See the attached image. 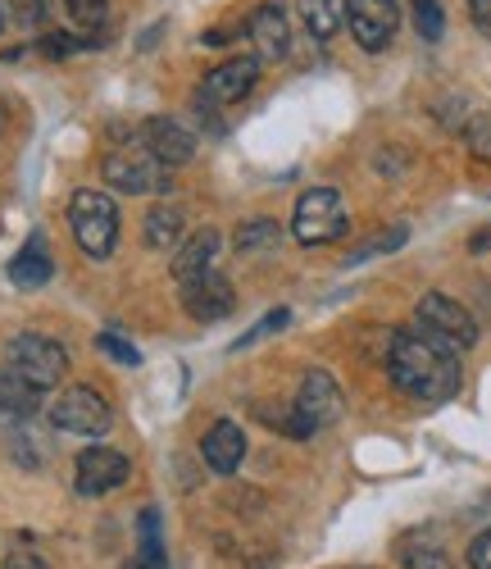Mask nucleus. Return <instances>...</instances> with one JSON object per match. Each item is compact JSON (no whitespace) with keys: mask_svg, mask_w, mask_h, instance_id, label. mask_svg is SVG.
Wrapping results in <instances>:
<instances>
[{"mask_svg":"<svg viewBox=\"0 0 491 569\" xmlns=\"http://www.w3.org/2000/svg\"><path fill=\"white\" fill-rule=\"evenodd\" d=\"M464 147L473 160H487L491 164V114H473L464 123Z\"/></svg>","mask_w":491,"mask_h":569,"instance_id":"nucleus-26","label":"nucleus"},{"mask_svg":"<svg viewBox=\"0 0 491 569\" xmlns=\"http://www.w3.org/2000/svg\"><path fill=\"white\" fill-rule=\"evenodd\" d=\"M6 569H46V560H41L37 551H14V556L6 560Z\"/></svg>","mask_w":491,"mask_h":569,"instance_id":"nucleus-34","label":"nucleus"},{"mask_svg":"<svg viewBox=\"0 0 491 569\" xmlns=\"http://www.w3.org/2000/svg\"><path fill=\"white\" fill-rule=\"evenodd\" d=\"M337 419H341V388L332 383L328 369H310L301 378L297 401H291V415L282 419L287 433L305 442V438H314L319 429H328V423H337Z\"/></svg>","mask_w":491,"mask_h":569,"instance_id":"nucleus-3","label":"nucleus"},{"mask_svg":"<svg viewBox=\"0 0 491 569\" xmlns=\"http://www.w3.org/2000/svg\"><path fill=\"white\" fill-rule=\"evenodd\" d=\"M10 19L23 32H37V28H46V19H51V0H10Z\"/></svg>","mask_w":491,"mask_h":569,"instance_id":"nucleus-27","label":"nucleus"},{"mask_svg":"<svg viewBox=\"0 0 491 569\" xmlns=\"http://www.w3.org/2000/svg\"><path fill=\"white\" fill-rule=\"evenodd\" d=\"M182 232H187L182 206H156L151 214H146V247L151 251H178Z\"/></svg>","mask_w":491,"mask_h":569,"instance_id":"nucleus-19","label":"nucleus"},{"mask_svg":"<svg viewBox=\"0 0 491 569\" xmlns=\"http://www.w3.org/2000/svg\"><path fill=\"white\" fill-rule=\"evenodd\" d=\"M37 410H41V388H32L10 365H0V419H28Z\"/></svg>","mask_w":491,"mask_h":569,"instance_id":"nucleus-18","label":"nucleus"},{"mask_svg":"<svg viewBox=\"0 0 491 569\" xmlns=\"http://www.w3.org/2000/svg\"><path fill=\"white\" fill-rule=\"evenodd\" d=\"M246 32H251L255 56H260L264 64H273V60H282V56L291 51L287 14L273 6V0H264V6H255V10H251V19H246Z\"/></svg>","mask_w":491,"mask_h":569,"instance_id":"nucleus-14","label":"nucleus"},{"mask_svg":"<svg viewBox=\"0 0 491 569\" xmlns=\"http://www.w3.org/2000/svg\"><path fill=\"white\" fill-rule=\"evenodd\" d=\"M64 10L82 32H101L110 23V0H64Z\"/></svg>","mask_w":491,"mask_h":569,"instance_id":"nucleus-24","label":"nucleus"},{"mask_svg":"<svg viewBox=\"0 0 491 569\" xmlns=\"http://www.w3.org/2000/svg\"><path fill=\"white\" fill-rule=\"evenodd\" d=\"M201 456L214 473H237L241 460H246V433H241V423L232 419H219L210 423V433L201 438Z\"/></svg>","mask_w":491,"mask_h":569,"instance_id":"nucleus-16","label":"nucleus"},{"mask_svg":"<svg viewBox=\"0 0 491 569\" xmlns=\"http://www.w3.org/2000/svg\"><path fill=\"white\" fill-rule=\"evenodd\" d=\"M347 228H351V214H347L341 192H332V187H310V192H301L297 214H291V232H297L301 247H328Z\"/></svg>","mask_w":491,"mask_h":569,"instance_id":"nucleus-4","label":"nucleus"},{"mask_svg":"<svg viewBox=\"0 0 491 569\" xmlns=\"http://www.w3.org/2000/svg\"><path fill=\"white\" fill-rule=\"evenodd\" d=\"M405 237H410V228H405V223L387 228V232L369 237V242H360V247H355V251L347 256V264H364V260H373V256H387V251H397V247H405Z\"/></svg>","mask_w":491,"mask_h":569,"instance_id":"nucleus-23","label":"nucleus"},{"mask_svg":"<svg viewBox=\"0 0 491 569\" xmlns=\"http://www.w3.org/2000/svg\"><path fill=\"white\" fill-rule=\"evenodd\" d=\"M0 28H6V6H0Z\"/></svg>","mask_w":491,"mask_h":569,"instance_id":"nucleus-37","label":"nucleus"},{"mask_svg":"<svg viewBox=\"0 0 491 569\" xmlns=\"http://www.w3.org/2000/svg\"><path fill=\"white\" fill-rule=\"evenodd\" d=\"M14 373H23L32 388H56L60 378L69 373V351L56 342V338H46V333H19L10 342V360H6Z\"/></svg>","mask_w":491,"mask_h":569,"instance_id":"nucleus-8","label":"nucleus"},{"mask_svg":"<svg viewBox=\"0 0 491 569\" xmlns=\"http://www.w3.org/2000/svg\"><path fill=\"white\" fill-rule=\"evenodd\" d=\"M137 141H141V147L151 151L160 164H169V169H182V164L196 160V132H191L182 119H169V114L146 119Z\"/></svg>","mask_w":491,"mask_h":569,"instance_id":"nucleus-13","label":"nucleus"},{"mask_svg":"<svg viewBox=\"0 0 491 569\" xmlns=\"http://www.w3.org/2000/svg\"><path fill=\"white\" fill-rule=\"evenodd\" d=\"M347 23H351V37H355L360 51L378 56L397 41L401 6L397 0H347Z\"/></svg>","mask_w":491,"mask_h":569,"instance_id":"nucleus-10","label":"nucleus"},{"mask_svg":"<svg viewBox=\"0 0 491 569\" xmlns=\"http://www.w3.org/2000/svg\"><path fill=\"white\" fill-rule=\"evenodd\" d=\"M469 565H473V569H491V529L473 538V547H469Z\"/></svg>","mask_w":491,"mask_h":569,"instance_id":"nucleus-33","label":"nucleus"},{"mask_svg":"<svg viewBox=\"0 0 491 569\" xmlns=\"http://www.w3.org/2000/svg\"><path fill=\"white\" fill-rule=\"evenodd\" d=\"M101 37H73V32H51L41 37V56H73V51H87V46H96Z\"/></svg>","mask_w":491,"mask_h":569,"instance_id":"nucleus-29","label":"nucleus"},{"mask_svg":"<svg viewBox=\"0 0 491 569\" xmlns=\"http://www.w3.org/2000/svg\"><path fill=\"white\" fill-rule=\"evenodd\" d=\"M401 560H405V569H451V560L437 547H405Z\"/></svg>","mask_w":491,"mask_h":569,"instance_id":"nucleus-31","label":"nucleus"},{"mask_svg":"<svg viewBox=\"0 0 491 569\" xmlns=\"http://www.w3.org/2000/svg\"><path fill=\"white\" fill-rule=\"evenodd\" d=\"M128 473H132V465H128L123 451H114V447H87L73 460V488L82 497H106V492L128 483Z\"/></svg>","mask_w":491,"mask_h":569,"instance_id":"nucleus-11","label":"nucleus"},{"mask_svg":"<svg viewBox=\"0 0 491 569\" xmlns=\"http://www.w3.org/2000/svg\"><path fill=\"white\" fill-rule=\"evenodd\" d=\"M414 323L423 328L428 338L447 342L451 351H469L478 347V319L447 292H423L419 306H414Z\"/></svg>","mask_w":491,"mask_h":569,"instance_id":"nucleus-6","label":"nucleus"},{"mask_svg":"<svg viewBox=\"0 0 491 569\" xmlns=\"http://www.w3.org/2000/svg\"><path fill=\"white\" fill-rule=\"evenodd\" d=\"M96 351H106L110 360H119V365H128V369L141 365V351H137L132 342H123L119 333H101V338H96Z\"/></svg>","mask_w":491,"mask_h":569,"instance_id":"nucleus-30","label":"nucleus"},{"mask_svg":"<svg viewBox=\"0 0 491 569\" xmlns=\"http://www.w3.org/2000/svg\"><path fill=\"white\" fill-rule=\"evenodd\" d=\"M132 569H169L156 510H141V519H137V560H132Z\"/></svg>","mask_w":491,"mask_h":569,"instance_id":"nucleus-22","label":"nucleus"},{"mask_svg":"<svg viewBox=\"0 0 491 569\" xmlns=\"http://www.w3.org/2000/svg\"><path fill=\"white\" fill-rule=\"evenodd\" d=\"M260 69H264L260 56H232V60L214 64L206 73L201 91H196V106H237V101H246L260 82Z\"/></svg>","mask_w":491,"mask_h":569,"instance_id":"nucleus-9","label":"nucleus"},{"mask_svg":"<svg viewBox=\"0 0 491 569\" xmlns=\"http://www.w3.org/2000/svg\"><path fill=\"white\" fill-rule=\"evenodd\" d=\"M297 10L314 32V41H332L341 23H347V0H297Z\"/></svg>","mask_w":491,"mask_h":569,"instance_id":"nucleus-20","label":"nucleus"},{"mask_svg":"<svg viewBox=\"0 0 491 569\" xmlns=\"http://www.w3.org/2000/svg\"><path fill=\"white\" fill-rule=\"evenodd\" d=\"M178 288H182V310H187L196 323H219V319H228L232 306H237L232 282H228L219 269H210V273H201V278H187V282H178Z\"/></svg>","mask_w":491,"mask_h":569,"instance_id":"nucleus-12","label":"nucleus"},{"mask_svg":"<svg viewBox=\"0 0 491 569\" xmlns=\"http://www.w3.org/2000/svg\"><path fill=\"white\" fill-rule=\"evenodd\" d=\"M6 128H10V110L0 106V137H6Z\"/></svg>","mask_w":491,"mask_h":569,"instance_id":"nucleus-36","label":"nucleus"},{"mask_svg":"<svg viewBox=\"0 0 491 569\" xmlns=\"http://www.w3.org/2000/svg\"><path fill=\"white\" fill-rule=\"evenodd\" d=\"M219 228H196L187 242H178V251H173V278L178 282H187V278H201V273H210L214 269V260H219Z\"/></svg>","mask_w":491,"mask_h":569,"instance_id":"nucleus-15","label":"nucleus"},{"mask_svg":"<svg viewBox=\"0 0 491 569\" xmlns=\"http://www.w3.org/2000/svg\"><path fill=\"white\" fill-rule=\"evenodd\" d=\"M287 323H291V310H282V306H278V310H269V315H264V319L251 328V333H241V338L232 342V351H241V347H255V342H260V338H269V333H282Z\"/></svg>","mask_w":491,"mask_h":569,"instance_id":"nucleus-28","label":"nucleus"},{"mask_svg":"<svg viewBox=\"0 0 491 569\" xmlns=\"http://www.w3.org/2000/svg\"><path fill=\"white\" fill-rule=\"evenodd\" d=\"M69 228H73V242L82 247V256L91 260H110L119 247V206L114 197L96 192V187H82L69 201Z\"/></svg>","mask_w":491,"mask_h":569,"instance_id":"nucleus-2","label":"nucleus"},{"mask_svg":"<svg viewBox=\"0 0 491 569\" xmlns=\"http://www.w3.org/2000/svg\"><path fill=\"white\" fill-rule=\"evenodd\" d=\"M464 6H469V23L482 37H491V0H464Z\"/></svg>","mask_w":491,"mask_h":569,"instance_id":"nucleus-32","label":"nucleus"},{"mask_svg":"<svg viewBox=\"0 0 491 569\" xmlns=\"http://www.w3.org/2000/svg\"><path fill=\"white\" fill-rule=\"evenodd\" d=\"M51 278H56V260H51V251H46V237L32 232L23 242V251L10 260V282H14V288H23V292H37Z\"/></svg>","mask_w":491,"mask_h":569,"instance_id":"nucleus-17","label":"nucleus"},{"mask_svg":"<svg viewBox=\"0 0 491 569\" xmlns=\"http://www.w3.org/2000/svg\"><path fill=\"white\" fill-rule=\"evenodd\" d=\"M51 423L60 433H73V438H101V433H110L114 410H110V401L96 388L78 383V388H64L51 401Z\"/></svg>","mask_w":491,"mask_h":569,"instance_id":"nucleus-7","label":"nucleus"},{"mask_svg":"<svg viewBox=\"0 0 491 569\" xmlns=\"http://www.w3.org/2000/svg\"><path fill=\"white\" fill-rule=\"evenodd\" d=\"M387 373H391V383L419 406H447L464 383L460 351L428 338L419 323L397 328V333L387 338Z\"/></svg>","mask_w":491,"mask_h":569,"instance_id":"nucleus-1","label":"nucleus"},{"mask_svg":"<svg viewBox=\"0 0 491 569\" xmlns=\"http://www.w3.org/2000/svg\"><path fill=\"white\" fill-rule=\"evenodd\" d=\"M101 178L123 197H146V192H169V164H160L141 141H128V147H114L101 160Z\"/></svg>","mask_w":491,"mask_h":569,"instance_id":"nucleus-5","label":"nucleus"},{"mask_svg":"<svg viewBox=\"0 0 491 569\" xmlns=\"http://www.w3.org/2000/svg\"><path fill=\"white\" fill-rule=\"evenodd\" d=\"M278 242H282V223H278V219H269V214L246 219V223L237 228V237H232L237 256H260V251H273Z\"/></svg>","mask_w":491,"mask_h":569,"instance_id":"nucleus-21","label":"nucleus"},{"mask_svg":"<svg viewBox=\"0 0 491 569\" xmlns=\"http://www.w3.org/2000/svg\"><path fill=\"white\" fill-rule=\"evenodd\" d=\"M414 6V28L423 41H441L447 32V10H441V0H410Z\"/></svg>","mask_w":491,"mask_h":569,"instance_id":"nucleus-25","label":"nucleus"},{"mask_svg":"<svg viewBox=\"0 0 491 569\" xmlns=\"http://www.w3.org/2000/svg\"><path fill=\"white\" fill-rule=\"evenodd\" d=\"M469 251H473V256L491 251V228H482V232H473V237H469Z\"/></svg>","mask_w":491,"mask_h":569,"instance_id":"nucleus-35","label":"nucleus"}]
</instances>
